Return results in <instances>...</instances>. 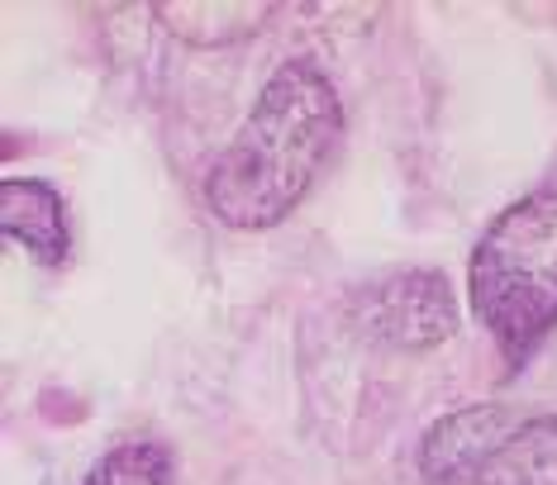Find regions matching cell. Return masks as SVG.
Instances as JSON below:
<instances>
[{"instance_id":"1","label":"cell","mask_w":557,"mask_h":485,"mask_svg":"<svg viewBox=\"0 0 557 485\" xmlns=\"http://www.w3.org/2000/svg\"><path fill=\"white\" fill-rule=\"evenodd\" d=\"M344 138V100L320 62L290 58L272 72L248 120L206 172V206L220 224L258 234L306 200Z\"/></svg>"},{"instance_id":"2","label":"cell","mask_w":557,"mask_h":485,"mask_svg":"<svg viewBox=\"0 0 557 485\" xmlns=\"http://www.w3.org/2000/svg\"><path fill=\"white\" fill-rule=\"evenodd\" d=\"M467 296L500 357L519 366L557 324V186L515 200L467 262Z\"/></svg>"},{"instance_id":"3","label":"cell","mask_w":557,"mask_h":485,"mask_svg":"<svg viewBox=\"0 0 557 485\" xmlns=\"http://www.w3.org/2000/svg\"><path fill=\"white\" fill-rule=\"evenodd\" d=\"M348 328L386 352H429L458 328V300L438 266H405L348 296Z\"/></svg>"},{"instance_id":"4","label":"cell","mask_w":557,"mask_h":485,"mask_svg":"<svg viewBox=\"0 0 557 485\" xmlns=\"http://www.w3.org/2000/svg\"><path fill=\"white\" fill-rule=\"evenodd\" d=\"M524 419L529 414H519L515 405H467L443 414L420 443L424 485H476L486 462L515 438Z\"/></svg>"},{"instance_id":"5","label":"cell","mask_w":557,"mask_h":485,"mask_svg":"<svg viewBox=\"0 0 557 485\" xmlns=\"http://www.w3.org/2000/svg\"><path fill=\"white\" fill-rule=\"evenodd\" d=\"M0 234L10 242H20L44 266H62L72 248L67 206H62V196L53 186L34 182V176H10L0 186Z\"/></svg>"},{"instance_id":"6","label":"cell","mask_w":557,"mask_h":485,"mask_svg":"<svg viewBox=\"0 0 557 485\" xmlns=\"http://www.w3.org/2000/svg\"><path fill=\"white\" fill-rule=\"evenodd\" d=\"M272 15H276V5H268V0H168V5H158L162 29L191 48L244 43Z\"/></svg>"},{"instance_id":"7","label":"cell","mask_w":557,"mask_h":485,"mask_svg":"<svg viewBox=\"0 0 557 485\" xmlns=\"http://www.w3.org/2000/svg\"><path fill=\"white\" fill-rule=\"evenodd\" d=\"M476 485H557V414L524 419Z\"/></svg>"},{"instance_id":"8","label":"cell","mask_w":557,"mask_h":485,"mask_svg":"<svg viewBox=\"0 0 557 485\" xmlns=\"http://www.w3.org/2000/svg\"><path fill=\"white\" fill-rule=\"evenodd\" d=\"M172 457L158 443H120L86 471L82 485H168Z\"/></svg>"}]
</instances>
